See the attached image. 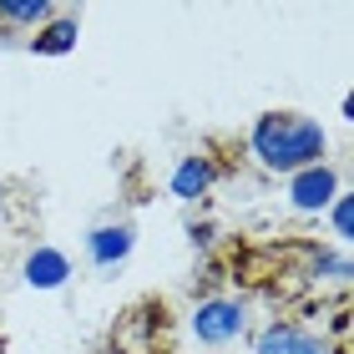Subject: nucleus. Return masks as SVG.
<instances>
[{"instance_id": "nucleus-1", "label": "nucleus", "mask_w": 354, "mask_h": 354, "mask_svg": "<svg viewBox=\"0 0 354 354\" xmlns=\"http://www.w3.org/2000/svg\"><path fill=\"white\" fill-rule=\"evenodd\" d=\"M248 147L259 157V167L294 177L304 167L324 162L329 137H324V127L314 117H304V111H263V117L253 122V132H248Z\"/></svg>"}, {"instance_id": "nucleus-2", "label": "nucleus", "mask_w": 354, "mask_h": 354, "mask_svg": "<svg viewBox=\"0 0 354 354\" xmlns=\"http://www.w3.org/2000/svg\"><path fill=\"white\" fill-rule=\"evenodd\" d=\"M248 329V304L243 299H203L198 309H192V339L207 344V349H223V344H233L238 334Z\"/></svg>"}, {"instance_id": "nucleus-3", "label": "nucleus", "mask_w": 354, "mask_h": 354, "mask_svg": "<svg viewBox=\"0 0 354 354\" xmlns=\"http://www.w3.org/2000/svg\"><path fill=\"white\" fill-rule=\"evenodd\" d=\"M253 354H334V344L324 334L294 324V319H273L253 334Z\"/></svg>"}, {"instance_id": "nucleus-4", "label": "nucleus", "mask_w": 354, "mask_h": 354, "mask_svg": "<svg viewBox=\"0 0 354 354\" xmlns=\"http://www.w3.org/2000/svg\"><path fill=\"white\" fill-rule=\"evenodd\" d=\"M339 172H334L329 162H314V167H304L288 177V203L299 207V213H324V207L339 198Z\"/></svg>"}, {"instance_id": "nucleus-5", "label": "nucleus", "mask_w": 354, "mask_h": 354, "mask_svg": "<svg viewBox=\"0 0 354 354\" xmlns=\"http://www.w3.org/2000/svg\"><path fill=\"white\" fill-rule=\"evenodd\" d=\"M132 223H102V228H91L86 233V259L96 268H117L127 253H132Z\"/></svg>"}, {"instance_id": "nucleus-6", "label": "nucleus", "mask_w": 354, "mask_h": 354, "mask_svg": "<svg viewBox=\"0 0 354 354\" xmlns=\"http://www.w3.org/2000/svg\"><path fill=\"white\" fill-rule=\"evenodd\" d=\"M56 15H61V6H51V0H0V26L10 36H36Z\"/></svg>"}, {"instance_id": "nucleus-7", "label": "nucleus", "mask_w": 354, "mask_h": 354, "mask_svg": "<svg viewBox=\"0 0 354 354\" xmlns=\"http://www.w3.org/2000/svg\"><path fill=\"white\" fill-rule=\"evenodd\" d=\"M213 162L207 157H183V162L172 167V177H167V187H172V198H183V203H198V198H207V187H213Z\"/></svg>"}, {"instance_id": "nucleus-8", "label": "nucleus", "mask_w": 354, "mask_h": 354, "mask_svg": "<svg viewBox=\"0 0 354 354\" xmlns=\"http://www.w3.org/2000/svg\"><path fill=\"white\" fill-rule=\"evenodd\" d=\"M76 36H82V15H66V10H61L56 21H46L26 46H30L36 56H61V51H71V46H76Z\"/></svg>"}, {"instance_id": "nucleus-9", "label": "nucleus", "mask_w": 354, "mask_h": 354, "mask_svg": "<svg viewBox=\"0 0 354 354\" xmlns=\"http://www.w3.org/2000/svg\"><path fill=\"white\" fill-rule=\"evenodd\" d=\"M66 279H71V259L61 248H36L26 259V283L30 288H61Z\"/></svg>"}, {"instance_id": "nucleus-10", "label": "nucleus", "mask_w": 354, "mask_h": 354, "mask_svg": "<svg viewBox=\"0 0 354 354\" xmlns=\"http://www.w3.org/2000/svg\"><path fill=\"white\" fill-rule=\"evenodd\" d=\"M349 253L344 248H314L309 253V279L319 283V279H329V283H349Z\"/></svg>"}, {"instance_id": "nucleus-11", "label": "nucleus", "mask_w": 354, "mask_h": 354, "mask_svg": "<svg viewBox=\"0 0 354 354\" xmlns=\"http://www.w3.org/2000/svg\"><path fill=\"white\" fill-rule=\"evenodd\" d=\"M329 218H334V233H339V238L354 233V198H349V192H339V198L329 203Z\"/></svg>"}, {"instance_id": "nucleus-12", "label": "nucleus", "mask_w": 354, "mask_h": 354, "mask_svg": "<svg viewBox=\"0 0 354 354\" xmlns=\"http://www.w3.org/2000/svg\"><path fill=\"white\" fill-rule=\"evenodd\" d=\"M0 207H6V187H0Z\"/></svg>"}, {"instance_id": "nucleus-13", "label": "nucleus", "mask_w": 354, "mask_h": 354, "mask_svg": "<svg viewBox=\"0 0 354 354\" xmlns=\"http://www.w3.org/2000/svg\"><path fill=\"white\" fill-rule=\"evenodd\" d=\"M0 354H6V339H0Z\"/></svg>"}]
</instances>
